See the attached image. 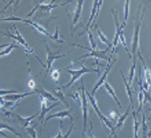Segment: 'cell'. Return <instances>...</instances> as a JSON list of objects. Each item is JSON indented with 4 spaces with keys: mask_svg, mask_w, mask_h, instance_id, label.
I'll return each mask as SVG.
<instances>
[{
    "mask_svg": "<svg viewBox=\"0 0 151 138\" xmlns=\"http://www.w3.org/2000/svg\"><path fill=\"white\" fill-rule=\"evenodd\" d=\"M97 33H98V35H99V38H100V40L101 41V42H103V43H105V44H107L108 45V47L109 48H111L112 47V43H111L108 39H107V38L105 37V35L103 34L102 32H101V30H100L97 27Z\"/></svg>",
    "mask_w": 151,
    "mask_h": 138,
    "instance_id": "obj_25",
    "label": "cell"
},
{
    "mask_svg": "<svg viewBox=\"0 0 151 138\" xmlns=\"http://www.w3.org/2000/svg\"><path fill=\"white\" fill-rule=\"evenodd\" d=\"M50 75H51V78L58 85V79L60 77V71L58 69H51Z\"/></svg>",
    "mask_w": 151,
    "mask_h": 138,
    "instance_id": "obj_27",
    "label": "cell"
},
{
    "mask_svg": "<svg viewBox=\"0 0 151 138\" xmlns=\"http://www.w3.org/2000/svg\"><path fill=\"white\" fill-rule=\"evenodd\" d=\"M45 48H46V52H47V59H46V65H45V68H46V73H45V76L44 78H46L48 76L49 72L52 69V66H53V64L55 62V61L58 60V59L60 58H64L66 55H69L72 51H69L68 53H66L65 55H58L60 53L61 49L59 48L58 51H55V52H53V51L51 50V48L49 47L48 43L45 41Z\"/></svg>",
    "mask_w": 151,
    "mask_h": 138,
    "instance_id": "obj_4",
    "label": "cell"
},
{
    "mask_svg": "<svg viewBox=\"0 0 151 138\" xmlns=\"http://www.w3.org/2000/svg\"><path fill=\"white\" fill-rule=\"evenodd\" d=\"M145 7L144 9L142 10H138L137 12V15H136V20H135V29H134V34L132 37V41H131V55L130 56L133 58H137V53H140V50H139V46H140V31H141V26H142V19H144V15L145 13Z\"/></svg>",
    "mask_w": 151,
    "mask_h": 138,
    "instance_id": "obj_1",
    "label": "cell"
},
{
    "mask_svg": "<svg viewBox=\"0 0 151 138\" xmlns=\"http://www.w3.org/2000/svg\"><path fill=\"white\" fill-rule=\"evenodd\" d=\"M130 108H131V105L129 104L128 108H127L126 110H125V112L122 114V115H120V117H119L118 123L116 125V127H115V129H121V128L124 127V122H125V120L127 119V117H128V115H129V110H130Z\"/></svg>",
    "mask_w": 151,
    "mask_h": 138,
    "instance_id": "obj_19",
    "label": "cell"
},
{
    "mask_svg": "<svg viewBox=\"0 0 151 138\" xmlns=\"http://www.w3.org/2000/svg\"><path fill=\"white\" fill-rule=\"evenodd\" d=\"M39 113H40V112H37L35 114H34V115L29 116V117H22V116H20V115H18V114H17V115H14V116L17 118V120H18V122H19V124L21 125V127H22L23 129H27V128H29L30 126H31V122H32V120H33L35 116L39 115Z\"/></svg>",
    "mask_w": 151,
    "mask_h": 138,
    "instance_id": "obj_15",
    "label": "cell"
},
{
    "mask_svg": "<svg viewBox=\"0 0 151 138\" xmlns=\"http://www.w3.org/2000/svg\"><path fill=\"white\" fill-rule=\"evenodd\" d=\"M14 93H18L17 90H13V89H1L0 90V97H4L6 95H9V94H14Z\"/></svg>",
    "mask_w": 151,
    "mask_h": 138,
    "instance_id": "obj_34",
    "label": "cell"
},
{
    "mask_svg": "<svg viewBox=\"0 0 151 138\" xmlns=\"http://www.w3.org/2000/svg\"><path fill=\"white\" fill-rule=\"evenodd\" d=\"M85 94H86V97L88 98V100L90 102V104L91 105H92V108H94V110L96 111V113L98 114V116L99 118L101 119V121L102 122V124L105 126V127H107V129L110 131V133L108 135H111V134H113L114 138H118L117 136V133H116V129H115L114 127V125L112 124V122H110L107 118L103 115V114L100 111V108H99V106H98V103H97V100L95 99V96H92L91 95V93L88 92V91H86L85 90Z\"/></svg>",
    "mask_w": 151,
    "mask_h": 138,
    "instance_id": "obj_2",
    "label": "cell"
},
{
    "mask_svg": "<svg viewBox=\"0 0 151 138\" xmlns=\"http://www.w3.org/2000/svg\"><path fill=\"white\" fill-rule=\"evenodd\" d=\"M82 6H83V1L79 0L77 3H76V8L74 11V17H73V21L72 24H71V35H74V33L76 32V30L78 28V22L79 21V18H81V11H82Z\"/></svg>",
    "mask_w": 151,
    "mask_h": 138,
    "instance_id": "obj_12",
    "label": "cell"
},
{
    "mask_svg": "<svg viewBox=\"0 0 151 138\" xmlns=\"http://www.w3.org/2000/svg\"><path fill=\"white\" fill-rule=\"evenodd\" d=\"M120 73H121V75H122V80H124V85H125V89H126L127 95H128V98H129L130 105H134V100H133V95H132V90H131V88H130V85H128V82H127L126 78L124 77V73H122V70L120 71Z\"/></svg>",
    "mask_w": 151,
    "mask_h": 138,
    "instance_id": "obj_20",
    "label": "cell"
},
{
    "mask_svg": "<svg viewBox=\"0 0 151 138\" xmlns=\"http://www.w3.org/2000/svg\"><path fill=\"white\" fill-rule=\"evenodd\" d=\"M70 97H72L75 101H77V102H78V103H81V93H78V91H77V92H75V93H73V94H70Z\"/></svg>",
    "mask_w": 151,
    "mask_h": 138,
    "instance_id": "obj_35",
    "label": "cell"
},
{
    "mask_svg": "<svg viewBox=\"0 0 151 138\" xmlns=\"http://www.w3.org/2000/svg\"><path fill=\"white\" fill-rule=\"evenodd\" d=\"M113 14V17H114V20H115V25H116V32H115V35H114V38H113V42H112V53L111 55L114 54V51L116 50L117 46H118V41H119V35H120V32L122 30H124L126 24L124 25H121L120 22H119V19H118V13L117 11H114L113 9L111 10Z\"/></svg>",
    "mask_w": 151,
    "mask_h": 138,
    "instance_id": "obj_10",
    "label": "cell"
},
{
    "mask_svg": "<svg viewBox=\"0 0 151 138\" xmlns=\"http://www.w3.org/2000/svg\"><path fill=\"white\" fill-rule=\"evenodd\" d=\"M116 61H117V58L115 57V59H113L112 60V55H110L109 56V58H108V64H107V66H106V69L104 70V72L102 73V75L100 77V79H99V81H98V82L96 84V85L94 86V88H93V90H92V93H91V95L92 96H95V93H96V91L101 87V86L104 84V82H106V78H107V76L109 75V73H110V71H111V69H112V67H113V65H114V64L116 62Z\"/></svg>",
    "mask_w": 151,
    "mask_h": 138,
    "instance_id": "obj_8",
    "label": "cell"
},
{
    "mask_svg": "<svg viewBox=\"0 0 151 138\" xmlns=\"http://www.w3.org/2000/svg\"><path fill=\"white\" fill-rule=\"evenodd\" d=\"M35 92H37V94H40V95L43 96L44 98H46L47 101H51V102H53V103H57V102H59L57 97H55L51 92L46 91V90L44 88H42V87L37 89V90H35Z\"/></svg>",
    "mask_w": 151,
    "mask_h": 138,
    "instance_id": "obj_17",
    "label": "cell"
},
{
    "mask_svg": "<svg viewBox=\"0 0 151 138\" xmlns=\"http://www.w3.org/2000/svg\"><path fill=\"white\" fill-rule=\"evenodd\" d=\"M104 87H105V89H106V91H107V93L109 94V95L111 96L114 99V101L116 102L117 103V105H119V108H122V105H121V103H120V101H119V99H118V97H117V95H116V93H115V90L113 89V87L112 86L110 85V84L108 82H105L104 84Z\"/></svg>",
    "mask_w": 151,
    "mask_h": 138,
    "instance_id": "obj_18",
    "label": "cell"
},
{
    "mask_svg": "<svg viewBox=\"0 0 151 138\" xmlns=\"http://www.w3.org/2000/svg\"><path fill=\"white\" fill-rule=\"evenodd\" d=\"M52 94L53 95H55V97H57L58 99L59 100V102H62L63 104H64L66 106H69V104H68V102L66 101V99H65V95L63 94V92L61 91V89H60V87H58V89H55V90H54L53 92H52Z\"/></svg>",
    "mask_w": 151,
    "mask_h": 138,
    "instance_id": "obj_22",
    "label": "cell"
},
{
    "mask_svg": "<svg viewBox=\"0 0 151 138\" xmlns=\"http://www.w3.org/2000/svg\"><path fill=\"white\" fill-rule=\"evenodd\" d=\"M14 48H18V45H15L14 43H12V44H10L9 46L6 47L5 49L0 52V58L3 57V56H6V55H9Z\"/></svg>",
    "mask_w": 151,
    "mask_h": 138,
    "instance_id": "obj_26",
    "label": "cell"
},
{
    "mask_svg": "<svg viewBox=\"0 0 151 138\" xmlns=\"http://www.w3.org/2000/svg\"><path fill=\"white\" fill-rule=\"evenodd\" d=\"M102 4H103V1H98V0L94 1L90 17H89L88 22H87V24H86L85 28H84L85 32L89 31V28H92V27L95 25V23H96L97 19H98V15L100 14V10H101V7Z\"/></svg>",
    "mask_w": 151,
    "mask_h": 138,
    "instance_id": "obj_9",
    "label": "cell"
},
{
    "mask_svg": "<svg viewBox=\"0 0 151 138\" xmlns=\"http://www.w3.org/2000/svg\"><path fill=\"white\" fill-rule=\"evenodd\" d=\"M73 46H77V47H81V48L83 49H87L90 51V53H87L85 55H83V56L79 57L77 59V61H79V60H82V59H85V58H95L97 59V60H105L107 61L108 60V58H107V52L109 51V47H107V49L105 50H92L91 48H89V47H84V46H81V45H78V44H73Z\"/></svg>",
    "mask_w": 151,
    "mask_h": 138,
    "instance_id": "obj_7",
    "label": "cell"
},
{
    "mask_svg": "<svg viewBox=\"0 0 151 138\" xmlns=\"http://www.w3.org/2000/svg\"><path fill=\"white\" fill-rule=\"evenodd\" d=\"M65 71L66 72H68L69 74L72 75V79H71V81L68 82V84H66L62 86L63 88H67L69 87L70 85H72L74 82L78 80L79 78H81L83 74H86V73H93V72H100V71L98 70H94V69H90V68H87L85 67L84 65H81V69H76V70H72V69H69V68H65Z\"/></svg>",
    "mask_w": 151,
    "mask_h": 138,
    "instance_id": "obj_6",
    "label": "cell"
},
{
    "mask_svg": "<svg viewBox=\"0 0 151 138\" xmlns=\"http://www.w3.org/2000/svg\"><path fill=\"white\" fill-rule=\"evenodd\" d=\"M136 61H137V58H133V64H132V66H131L130 68V71H129V76H128V85L131 86L133 82V79L135 77V69H136Z\"/></svg>",
    "mask_w": 151,
    "mask_h": 138,
    "instance_id": "obj_23",
    "label": "cell"
},
{
    "mask_svg": "<svg viewBox=\"0 0 151 138\" xmlns=\"http://www.w3.org/2000/svg\"><path fill=\"white\" fill-rule=\"evenodd\" d=\"M81 110H82V117H83V129H82V138H84V133L86 131V126H87V120H88V100H87L86 94H85V88L83 85V80L81 79Z\"/></svg>",
    "mask_w": 151,
    "mask_h": 138,
    "instance_id": "obj_5",
    "label": "cell"
},
{
    "mask_svg": "<svg viewBox=\"0 0 151 138\" xmlns=\"http://www.w3.org/2000/svg\"><path fill=\"white\" fill-rule=\"evenodd\" d=\"M61 131H62V127H60L59 128V131H58V133L57 134V136L55 137H54V138H62V133H61Z\"/></svg>",
    "mask_w": 151,
    "mask_h": 138,
    "instance_id": "obj_37",
    "label": "cell"
},
{
    "mask_svg": "<svg viewBox=\"0 0 151 138\" xmlns=\"http://www.w3.org/2000/svg\"><path fill=\"white\" fill-rule=\"evenodd\" d=\"M129 7H130V1H125L124 3V23L126 24L127 20H128V17H129Z\"/></svg>",
    "mask_w": 151,
    "mask_h": 138,
    "instance_id": "obj_31",
    "label": "cell"
},
{
    "mask_svg": "<svg viewBox=\"0 0 151 138\" xmlns=\"http://www.w3.org/2000/svg\"><path fill=\"white\" fill-rule=\"evenodd\" d=\"M50 38L53 39V40L58 41L59 43H64V42H66L65 40H63V39H61L60 38H59V28H58V27H57V28H55V35H51Z\"/></svg>",
    "mask_w": 151,
    "mask_h": 138,
    "instance_id": "obj_29",
    "label": "cell"
},
{
    "mask_svg": "<svg viewBox=\"0 0 151 138\" xmlns=\"http://www.w3.org/2000/svg\"><path fill=\"white\" fill-rule=\"evenodd\" d=\"M27 65H28V70H29V82H28V87H29L31 90H33L35 88V82L33 79V77L31 76V70H30V66H29V61H27Z\"/></svg>",
    "mask_w": 151,
    "mask_h": 138,
    "instance_id": "obj_28",
    "label": "cell"
},
{
    "mask_svg": "<svg viewBox=\"0 0 151 138\" xmlns=\"http://www.w3.org/2000/svg\"><path fill=\"white\" fill-rule=\"evenodd\" d=\"M9 45L10 44H2V45H0V48H3V47H5V48H6V47H8Z\"/></svg>",
    "mask_w": 151,
    "mask_h": 138,
    "instance_id": "obj_39",
    "label": "cell"
},
{
    "mask_svg": "<svg viewBox=\"0 0 151 138\" xmlns=\"http://www.w3.org/2000/svg\"><path fill=\"white\" fill-rule=\"evenodd\" d=\"M131 109H132L133 119H134V138H138V132L139 128H140V123L138 121V116L136 114V110L134 108V105H131Z\"/></svg>",
    "mask_w": 151,
    "mask_h": 138,
    "instance_id": "obj_21",
    "label": "cell"
},
{
    "mask_svg": "<svg viewBox=\"0 0 151 138\" xmlns=\"http://www.w3.org/2000/svg\"><path fill=\"white\" fill-rule=\"evenodd\" d=\"M25 23H28V24H30L35 31H37V32L40 33V34H42V35H47V37H49V38L51 37V34L48 33V31H47V30L44 28V27H42L40 24H37V23L34 22L33 20H31L30 18H27Z\"/></svg>",
    "mask_w": 151,
    "mask_h": 138,
    "instance_id": "obj_16",
    "label": "cell"
},
{
    "mask_svg": "<svg viewBox=\"0 0 151 138\" xmlns=\"http://www.w3.org/2000/svg\"><path fill=\"white\" fill-rule=\"evenodd\" d=\"M92 131H90V132H89V138H96L94 136V134H93V132H91Z\"/></svg>",
    "mask_w": 151,
    "mask_h": 138,
    "instance_id": "obj_38",
    "label": "cell"
},
{
    "mask_svg": "<svg viewBox=\"0 0 151 138\" xmlns=\"http://www.w3.org/2000/svg\"><path fill=\"white\" fill-rule=\"evenodd\" d=\"M38 96H39V99H40V103H41V110H40V113H39L38 120L40 122H42V123H44V118L46 116V114L48 113L52 108H55V106L60 104V102H57V103L53 104L50 106H47V99L46 98L41 96L40 94H38Z\"/></svg>",
    "mask_w": 151,
    "mask_h": 138,
    "instance_id": "obj_11",
    "label": "cell"
},
{
    "mask_svg": "<svg viewBox=\"0 0 151 138\" xmlns=\"http://www.w3.org/2000/svg\"><path fill=\"white\" fill-rule=\"evenodd\" d=\"M13 27H14V35L12 34V33L10 32V31H8V33H5V32H2V31H0V33H1L3 35H6V37H8V38H12L15 39V40H17V41H18L19 43H20L21 45H23V47H24V51H25V53H26V54H32V55H34L35 58H37V60H38V61L40 62V64H41L45 67L44 64H43V62L41 61L40 59H39V58L37 56V55L35 54L34 50L32 49L29 45H28V43L26 42V40L24 39V38L22 37L21 34H20V32H19V31H18L17 25L14 24V25H13Z\"/></svg>",
    "mask_w": 151,
    "mask_h": 138,
    "instance_id": "obj_3",
    "label": "cell"
},
{
    "mask_svg": "<svg viewBox=\"0 0 151 138\" xmlns=\"http://www.w3.org/2000/svg\"><path fill=\"white\" fill-rule=\"evenodd\" d=\"M35 92L31 91V92H26V93H14V94H9V95L4 96V100L5 101H11V102H19L23 98H25L27 96L33 95Z\"/></svg>",
    "mask_w": 151,
    "mask_h": 138,
    "instance_id": "obj_14",
    "label": "cell"
},
{
    "mask_svg": "<svg viewBox=\"0 0 151 138\" xmlns=\"http://www.w3.org/2000/svg\"><path fill=\"white\" fill-rule=\"evenodd\" d=\"M26 132L31 136V138H38L37 137V131H35V127H30L26 129Z\"/></svg>",
    "mask_w": 151,
    "mask_h": 138,
    "instance_id": "obj_32",
    "label": "cell"
},
{
    "mask_svg": "<svg viewBox=\"0 0 151 138\" xmlns=\"http://www.w3.org/2000/svg\"><path fill=\"white\" fill-rule=\"evenodd\" d=\"M87 34H88V38H89V42H90V45L92 46V50H98L97 49V47H98V45H97V42H96V40L94 39V37H93V35H92V33H91V31L89 30V31H87Z\"/></svg>",
    "mask_w": 151,
    "mask_h": 138,
    "instance_id": "obj_30",
    "label": "cell"
},
{
    "mask_svg": "<svg viewBox=\"0 0 151 138\" xmlns=\"http://www.w3.org/2000/svg\"><path fill=\"white\" fill-rule=\"evenodd\" d=\"M2 12H3V11H0V14H1V13H2Z\"/></svg>",
    "mask_w": 151,
    "mask_h": 138,
    "instance_id": "obj_40",
    "label": "cell"
},
{
    "mask_svg": "<svg viewBox=\"0 0 151 138\" xmlns=\"http://www.w3.org/2000/svg\"><path fill=\"white\" fill-rule=\"evenodd\" d=\"M110 116H111V118H112L113 120H117V119H119V117H120V114H119L117 111L111 110V111H110Z\"/></svg>",
    "mask_w": 151,
    "mask_h": 138,
    "instance_id": "obj_36",
    "label": "cell"
},
{
    "mask_svg": "<svg viewBox=\"0 0 151 138\" xmlns=\"http://www.w3.org/2000/svg\"><path fill=\"white\" fill-rule=\"evenodd\" d=\"M66 117H69L71 121H74L72 115H71V109H67V110H60V111H58L57 113H54L52 114V115L48 116L46 118V119L44 120V124H46L47 122H48L49 120L53 119V118H58L59 120H60V127H62V124H63V119Z\"/></svg>",
    "mask_w": 151,
    "mask_h": 138,
    "instance_id": "obj_13",
    "label": "cell"
},
{
    "mask_svg": "<svg viewBox=\"0 0 151 138\" xmlns=\"http://www.w3.org/2000/svg\"><path fill=\"white\" fill-rule=\"evenodd\" d=\"M0 21H21V22H26V19H23L20 17H7V18H1Z\"/></svg>",
    "mask_w": 151,
    "mask_h": 138,
    "instance_id": "obj_33",
    "label": "cell"
},
{
    "mask_svg": "<svg viewBox=\"0 0 151 138\" xmlns=\"http://www.w3.org/2000/svg\"><path fill=\"white\" fill-rule=\"evenodd\" d=\"M3 129H8V131H10L11 132H13L14 134L17 135L18 138H23V136L20 134V133H18L13 127H11V126H9L8 124H5V123H2V122H0V131H3Z\"/></svg>",
    "mask_w": 151,
    "mask_h": 138,
    "instance_id": "obj_24",
    "label": "cell"
}]
</instances>
